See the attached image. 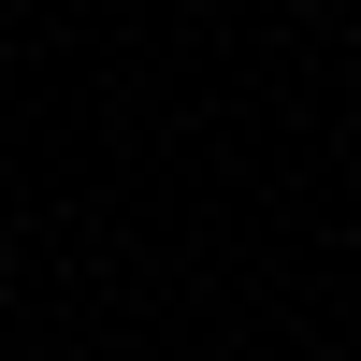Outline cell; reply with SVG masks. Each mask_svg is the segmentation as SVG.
Instances as JSON below:
<instances>
[{"label": "cell", "instance_id": "cell-1", "mask_svg": "<svg viewBox=\"0 0 361 361\" xmlns=\"http://www.w3.org/2000/svg\"><path fill=\"white\" fill-rule=\"evenodd\" d=\"M304 15H347V0H304Z\"/></svg>", "mask_w": 361, "mask_h": 361}]
</instances>
